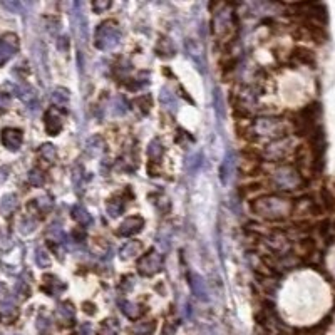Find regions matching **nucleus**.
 <instances>
[{"label":"nucleus","instance_id":"1","mask_svg":"<svg viewBox=\"0 0 335 335\" xmlns=\"http://www.w3.org/2000/svg\"><path fill=\"white\" fill-rule=\"evenodd\" d=\"M252 211L265 220H282L290 213L292 203L287 198L277 196V194H266L260 196L250 203Z\"/></svg>","mask_w":335,"mask_h":335},{"label":"nucleus","instance_id":"2","mask_svg":"<svg viewBox=\"0 0 335 335\" xmlns=\"http://www.w3.org/2000/svg\"><path fill=\"white\" fill-rule=\"evenodd\" d=\"M121 29L117 27L116 20H104L97 25L96 34H94V45L99 50H112L114 47H117L121 42Z\"/></svg>","mask_w":335,"mask_h":335},{"label":"nucleus","instance_id":"3","mask_svg":"<svg viewBox=\"0 0 335 335\" xmlns=\"http://www.w3.org/2000/svg\"><path fill=\"white\" fill-rule=\"evenodd\" d=\"M161 266H163V257L159 253H156L154 250L148 252L138 261V271L143 277H152V275H156L161 270Z\"/></svg>","mask_w":335,"mask_h":335},{"label":"nucleus","instance_id":"4","mask_svg":"<svg viewBox=\"0 0 335 335\" xmlns=\"http://www.w3.org/2000/svg\"><path fill=\"white\" fill-rule=\"evenodd\" d=\"M250 131H252V139L275 138V136H278L280 124H278V121L270 119V117H260V119H257L253 122Z\"/></svg>","mask_w":335,"mask_h":335},{"label":"nucleus","instance_id":"5","mask_svg":"<svg viewBox=\"0 0 335 335\" xmlns=\"http://www.w3.org/2000/svg\"><path fill=\"white\" fill-rule=\"evenodd\" d=\"M19 50V37L15 34H3L0 37V62H7Z\"/></svg>","mask_w":335,"mask_h":335},{"label":"nucleus","instance_id":"6","mask_svg":"<svg viewBox=\"0 0 335 335\" xmlns=\"http://www.w3.org/2000/svg\"><path fill=\"white\" fill-rule=\"evenodd\" d=\"M273 183L278 186L280 189H294L298 185V176L294 169L290 168H280L273 175Z\"/></svg>","mask_w":335,"mask_h":335},{"label":"nucleus","instance_id":"7","mask_svg":"<svg viewBox=\"0 0 335 335\" xmlns=\"http://www.w3.org/2000/svg\"><path fill=\"white\" fill-rule=\"evenodd\" d=\"M2 144L10 151H17L24 143V133L22 129H17V128H5L2 131Z\"/></svg>","mask_w":335,"mask_h":335},{"label":"nucleus","instance_id":"8","mask_svg":"<svg viewBox=\"0 0 335 335\" xmlns=\"http://www.w3.org/2000/svg\"><path fill=\"white\" fill-rule=\"evenodd\" d=\"M143 226H144V220L141 218V216H129V218H126L124 222L119 224V228H117V235L129 238V236L138 235V233L143 230Z\"/></svg>","mask_w":335,"mask_h":335},{"label":"nucleus","instance_id":"9","mask_svg":"<svg viewBox=\"0 0 335 335\" xmlns=\"http://www.w3.org/2000/svg\"><path fill=\"white\" fill-rule=\"evenodd\" d=\"M44 121H45V131H47V134L57 136L59 133H61V129H62V117L59 116L56 109H50V111L45 112Z\"/></svg>","mask_w":335,"mask_h":335},{"label":"nucleus","instance_id":"10","mask_svg":"<svg viewBox=\"0 0 335 335\" xmlns=\"http://www.w3.org/2000/svg\"><path fill=\"white\" fill-rule=\"evenodd\" d=\"M186 52L189 54V57L194 61V64L198 66V69L205 72V57H203V49L200 44H196L194 40L189 39L186 42Z\"/></svg>","mask_w":335,"mask_h":335},{"label":"nucleus","instance_id":"11","mask_svg":"<svg viewBox=\"0 0 335 335\" xmlns=\"http://www.w3.org/2000/svg\"><path fill=\"white\" fill-rule=\"evenodd\" d=\"M189 285H191V290H193V295L196 297V298L203 300V302H206L208 300V292H206V283L205 280H203L200 275L196 273H191L189 275Z\"/></svg>","mask_w":335,"mask_h":335},{"label":"nucleus","instance_id":"12","mask_svg":"<svg viewBox=\"0 0 335 335\" xmlns=\"http://www.w3.org/2000/svg\"><path fill=\"white\" fill-rule=\"evenodd\" d=\"M15 92L25 104L29 106V109H37V92L29 86H17Z\"/></svg>","mask_w":335,"mask_h":335},{"label":"nucleus","instance_id":"13","mask_svg":"<svg viewBox=\"0 0 335 335\" xmlns=\"http://www.w3.org/2000/svg\"><path fill=\"white\" fill-rule=\"evenodd\" d=\"M143 252V243L139 240H131L119 250V255L122 260H129V258L138 257Z\"/></svg>","mask_w":335,"mask_h":335},{"label":"nucleus","instance_id":"14","mask_svg":"<svg viewBox=\"0 0 335 335\" xmlns=\"http://www.w3.org/2000/svg\"><path fill=\"white\" fill-rule=\"evenodd\" d=\"M57 317L61 319L64 324H72L75 320V308L72 307L71 302H62L57 305Z\"/></svg>","mask_w":335,"mask_h":335},{"label":"nucleus","instance_id":"15","mask_svg":"<svg viewBox=\"0 0 335 335\" xmlns=\"http://www.w3.org/2000/svg\"><path fill=\"white\" fill-rule=\"evenodd\" d=\"M154 52L158 54L159 57H173L176 52V47H175V44H173L171 39L163 37V39L158 40V44H156Z\"/></svg>","mask_w":335,"mask_h":335},{"label":"nucleus","instance_id":"16","mask_svg":"<svg viewBox=\"0 0 335 335\" xmlns=\"http://www.w3.org/2000/svg\"><path fill=\"white\" fill-rule=\"evenodd\" d=\"M72 218H74L80 226H91L92 224V216L89 215V211L86 208L80 205L72 206Z\"/></svg>","mask_w":335,"mask_h":335},{"label":"nucleus","instance_id":"17","mask_svg":"<svg viewBox=\"0 0 335 335\" xmlns=\"http://www.w3.org/2000/svg\"><path fill=\"white\" fill-rule=\"evenodd\" d=\"M104 151V141L101 136H92V138L87 139L86 143V152L91 158H96V156H99L101 152Z\"/></svg>","mask_w":335,"mask_h":335},{"label":"nucleus","instance_id":"18","mask_svg":"<svg viewBox=\"0 0 335 335\" xmlns=\"http://www.w3.org/2000/svg\"><path fill=\"white\" fill-rule=\"evenodd\" d=\"M106 211L111 218H117V216L124 213V201L121 198H111L106 203Z\"/></svg>","mask_w":335,"mask_h":335},{"label":"nucleus","instance_id":"19","mask_svg":"<svg viewBox=\"0 0 335 335\" xmlns=\"http://www.w3.org/2000/svg\"><path fill=\"white\" fill-rule=\"evenodd\" d=\"M36 329L40 335H49L50 332H52V320H50V317L47 315V313L40 312L39 315H37Z\"/></svg>","mask_w":335,"mask_h":335},{"label":"nucleus","instance_id":"20","mask_svg":"<svg viewBox=\"0 0 335 335\" xmlns=\"http://www.w3.org/2000/svg\"><path fill=\"white\" fill-rule=\"evenodd\" d=\"M233 171H235V158H233V154H230L224 158L223 164H222V171H220V178H222V181L224 185L228 183V180H230V176L233 175Z\"/></svg>","mask_w":335,"mask_h":335},{"label":"nucleus","instance_id":"21","mask_svg":"<svg viewBox=\"0 0 335 335\" xmlns=\"http://www.w3.org/2000/svg\"><path fill=\"white\" fill-rule=\"evenodd\" d=\"M163 152H164V146L161 144L159 139H152L149 143V146H148V156L152 159V163H156L158 159H161Z\"/></svg>","mask_w":335,"mask_h":335},{"label":"nucleus","instance_id":"22","mask_svg":"<svg viewBox=\"0 0 335 335\" xmlns=\"http://www.w3.org/2000/svg\"><path fill=\"white\" fill-rule=\"evenodd\" d=\"M50 99H52V103L59 106V108H66L67 103H69V91H67V89H62V87H57L56 91L52 92Z\"/></svg>","mask_w":335,"mask_h":335},{"label":"nucleus","instance_id":"23","mask_svg":"<svg viewBox=\"0 0 335 335\" xmlns=\"http://www.w3.org/2000/svg\"><path fill=\"white\" fill-rule=\"evenodd\" d=\"M15 208H17V196H15V194H12V193L5 194V196L2 198V201H0V210H2L3 215L12 213Z\"/></svg>","mask_w":335,"mask_h":335},{"label":"nucleus","instance_id":"24","mask_svg":"<svg viewBox=\"0 0 335 335\" xmlns=\"http://www.w3.org/2000/svg\"><path fill=\"white\" fill-rule=\"evenodd\" d=\"M119 308L126 317H129V319H136V317L139 315L138 305L129 302V300H119Z\"/></svg>","mask_w":335,"mask_h":335},{"label":"nucleus","instance_id":"25","mask_svg":"<svg viewBox=\"0 0 335 335\" xmlns=\"http://www.w3.org/2000/svg\"><path fill=\"white\" fill-rule=\"evenodd\" d=\"M159 101H161V104L163 106H166V108L169 109H176V106H178V103H176V97H175V94H173L171 91H169L168 87H164V89H161V94H159Z\"/></svg>","mask_w":335,"mask_h":335},{"label":"nucleus","instance_id":"26","mask_svg":"<svg viewBox=\"0 0 335 335\" xmlns=\"http://www.w3.org/2000/svg\"><path fill=\"white\" fill-rule=\"evenodd\" d=\"M17 305H15V298L12 295H5L2 298V302H0V312L3 313V315H12V313L15 312Z\"/></svg>","mask_w":335,"mask_h":335},{"label":"nucleus","instance_id":"27","mask_svg":"<svg viewBox=\"0 0 335 335\" xmlns=\"http://www.w3.org/2000/svg\"><path fill=\"white\" fill-rule=\"evenodd\" d=\"M36 226H37L36 220L31 218V216H24L19 223V231L22 233V235H31V233L36 230Z\"/></svg>","mask_w":335,"mask_h":335},{"label":"nucleus","instance_id":"28","mask_svg":"<svg viewBox=\"0 0 335 335\" xmlns=\"http://www.w3.org/2000/svg\"><path fill=\"white\" fill-rule=\"evenodd\" d=\"M34 258H36V263L39 268H49L50 266V257L44 248H37Z\"/></svg>","mask_w":335,"mask_h":335},{"label":"nucleus","instance_id":"29","mask_svg":"<svg viewBox=\"0 0 335 335\" xmlns=\"http://www.w3.org/2000/svg\"><path fill=\"white\" fill-rule=\"evenodd\" d=\"M39 154H40V158H44L45 161H49V163H52V161L57 158L56 148H54L52 144H42L39 149Z\"/></svg>","mask_w":335,"mask_h":335},{"label":"nucleus","instance_id":"30","mask_svg":"<svg viewBox=\"0 0 335 335\" xmlns=\"http://www.w3.org/2000/svg\"><path fill=\"white\" fill-rule=\"evenodd\" d=\"M136 104L139 106V111H141L143 114H148L152 108V97L149 94H143L141 97L136 99Z\"/></svg>","mask_w":335,"mask_h":335},{"label":"nucleus","instance_id":"31","mask_svg":"<svg viewBox=\"0 0 335 335\" xmlns=\"http://www.w3.org/2000/svg\"><path fill=\"white\" fill-rule=\"evenodd\" d=\"M29 181H31V185L34 186H42L45 181V176L39 168H34L29 171Z\"/></svg>","mask_w":335,"mask_h":335},{"label":"nucleus","instance_id":"32","mask_svg":"<svg viewBox=\"0 0 335 335\" xmlns=\"http://www.w3.org/2000/svg\"><path fill=\"white\" fill-rule=\"evenodd\" d=\"M47 236L50 238V241L62 243V240H64V231H62L61 226H57V224H52V226L49 228V231H47Z\"/></svg>","mask_w":335,"mask_h":335},{"label":"nucleus","instance_id":"33","mask_svg":"<svg viewBox=\"0 0 335 335\" xmlns=\"http://www.w3.org/2000/svg\"><path fill=\"white\" fill-rule=\"evenodd\" d=\"M101 335H117V322L114 320H106L101 325Z\"/></svg>","mask_w":335,"mask_h":335},{"label":"nucleus","instance_id":"34","mask_svg":"<svg viewBox=\"0 0 335 335\" xmlns=\"http://www.w3.org/2000/svg\"><path fill=\"white\" fill-rule=\"evenodd\" d=\"M74 14H75V17H74V19H75V27H77V31H79L80 36L86 39V25H87L86 24V19L82 17V12H80V10L74 12Z\"/></svg>","mask_w":335,"mask_h":335},{"label":"nucleus","instance_id":"35","mask_svg":"<svg viewBox=\"0 0 335 335\" xmlns=\"http://www.w3.org/2000/svg\"><path fill=\"white\" fill-rule=\"evenodd\" d=\"M15 294L20 297V298H29V295H31V288H29L27 283L24 282V280H20V282H17L15 285Z\"/></svg>","mask_w":335,"mask_h":335},{"label":"nucleus","instance_id":"36","mask_svg":"<svg viewBox=\"0 0 335 335\" xmlns=\"http://www.w3.org/2000/svg\"><path fill=\"white\" fill-rule=\"evenodd\" d=\"M128 108H129V104L126 103V99L122 96H117L116 97V103H114V112L116 114H124L126 111H128Z\"/></svg>","mask_w":335,"mask_h":335},{"label":"nucleus","instance_id":"37","mask_svg":"<svg viewBox=\"0 0 335 335\" xmlns=\"http://www.w3.org/2000/svg\"><path fill=\"white\" fill-rule=\"evenodd\" d=\"M82 178H84V169H82L80 164H77V166L74 168V186L79 189V191L82 189V183H80V181H82Z\"/></svg>","mask_w":335,"mask_h":335},{"label":"nucleus","instance_id":"38","mask_svg":"<svg viewBox=\"0 0 335 335\" xmlns=\"http://www.w3.org/2000/svg\"><path fill=\"white\" fill-rule=\"evenodd\" d=\"M136 335H148L152 332V324H139L133 329Z\"/></svg>","mask_w":335,"mask_h":335},{"label":"nucleus","instance_id":"39","mask_svg":"<svg viewBox=\"0 0 335 335\" xmlns=\"http://www.w3.org/2000/svg\"><path fill=\"white\" fill-rule=\"evenodd\" d=\"M213 99H215L216 114H218V117H220V119H222V116H223V111H222L223 103H222V96H220V91H218V89H215V96H213Z\"/></svg>","mask_w":335,"mask_h":335},{"label":"nucleus","instance_id":"40","mask_svg":"<svg viewBox=\"0 0 335 335\" xmlns=\"http://www.w3.org/2000/svg\"><path fill=\"white\" fill-rule=\"evenodd\" d=\"M91 7H92V10H94L96 14H101L103 10L111 7V2H92Z\"/></svg>","mask_w":335,"mask_h":335},{"label":"nucleus","instance_id":"41","mask_svg":"<svg viewBox=\"0 0 335 335\" xmlns=\"http://www.w3.org/2000/svg\"><path fill=\"white\" fill-rule=\"evenodd\" d=\"M72 238L77 241V243H82V241H86V231H84L82 228H74V231H72Z\"/></svg>","mask_w":335,"mask_h":335},{"label":"nucleus","instance_id":"42","mask_svg":"<svg viewBox=\"0 0 335 335\" xmlns=\"http://www.w3.org/2000/svg\"><path fill=\"white\" fill-rule=\"evenodd\" d=\"M8 103H10V96L0 92V112L5 111V109L8 108Z\"/></svg>","mask_w":335,"mask_h":335},{"label":"nucleus","instance_id":"43","mask_svg":"<svg viewBox=\"0 0 335 335\" xmlns=\"http://www.w3.org/2000/svg\"><path fill=\"white\" fill-rule=\"evenodd\" d=\"M57 47H59V50H64V52H67V50H69V39H67L66 36L59 37Z\"/></svg>","mask_w":335,"mask_h":335},{"label":"nucleus","instance_id":"44","mask_svg":"<svg viewBox=\"0 0 335 335\" xmlns=\"http://www.w3.org/2000/svg\"><path fill=\"white\" fill-rule=\"evenodd\" d=\"M84 312L89 313V315H94L96 313V305L94 303H84Z\"/></svg>","mask_w":335,"mask_h":335},{"label":"nucleus","instance_id":"45","mask_svg":"<svg viewBox=\"0 0 335 335\" xmlns=\"http://www.w3.org/2000/svg\"><path fill=\"white\" fill-rule=\"evenodd\" d=\"M80 335H91V324L80 325Z\"/></svg>","mask_w":335,"mask_h":335},{"label":"nucleus","instance_id":"46","mask_svg":"<svg viewBox=\"0 0 335 335\" xmlns=\"http://www.w3.org/2000/svg\"><path fill=\"white\" fill-rule=\"evenodd\" d=\"M3 292H5V285H3V283H2V282H0V295H2V294H3Z\"/></svg>","mask_w":335,"mask_h":335}]
</instances>
